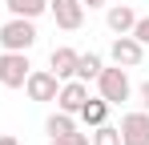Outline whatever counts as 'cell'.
<instances>
[{"label": "cell", "instance_id": "6da1fadb", "mask_svg": "<svg viewBox=\"0 0 149 145\" xmlns=\"http://www.w3.org/2000/svg\"><path fill=\"white\" fill-rule=\"evenodd\" d=\"M36 45V24L28 16H12L8 24H0V48L8 52H28Z\"/></svg>", "mask_w": 149, "mask_h": 145}, {"label": "cell", "instance_id": "7a4b0ae2", "mask_svg": "<svg viewBox=\"0 0 149 145\" xmlns=\"http://www.w3.org/2000/svg\"><path fill=\"white\" fill-rule=\"evenodd\" d=\"M129 93H133V85H129V72H125L121 65H113V69H101V72H97V97H105L109 105L129 101Z\"/></svg>", "mask_w": 149, "mask_h": 145}, {"label": "cell", "instance_id": "3957f363", "mask_svg": "<svg viewBox=\"0 0 149 145\" xmlns=\"http://www.w3.org/2000/svg\"><path fill=\"white\" fill-rule=\"evenodd\" d=\"M28 72H32V65H28V52H0V89H24Z\"/></svg>", "mask_w": 149, "mask_h": 145}, {"label": "cell", "instance_id": "277c9868", "mask_svg": "<svg viewBox=\"0 0 149 145\" xmlns=\"http://www.w3.org/2000/svg\"><path fill=\"white\" fill-rule=\"evenodd\" d=\"M109 56H113V65H121V69H137L141 61H145V45L133 36V32H121L113 48H109Z\"/></svg>", "mask_w": 149, "mask_h": 145}, {"label": "cell", "instance_id": "5b68a950", "mask_svg": "<svg viewBox=\"0 0 149 145\" xmlns=\"http://www.w3.org/2000/svg\"><path fill=\"white\" fill-rule=\"evenodd\" d=\"M49 12L56 20V28H65V32H77L85 24V4L81 0H49Z\"/></svg>", "mask_w": 149, "mask_h": 145}, {"label": "cell", "instance_id": "8992f818", "mask_svg": "<svg viewBox=\"0 0 149 145\" xmlns=\"http://www.w3.org/2000/svg\"><path fill=\"white\" fill-rule=\"evenodd\" d=\"M56 89H61V81L52 77V69H32L24 81L28 101H56Z\"/></svg>", "mask_w": 149, "mask_h": 145}, {"label": "cell", "instance_id": "52a82bcc", "mask_svg": "<svg viewBox=\"0 0 149 145\" xmlns=\"http://www.w3.org/2000/svg\"><path fill=\"white\" fill-rule=\"evenodd\" d=\"M121 145H149V113H125L121 117Z\"/></svg>", "mask_w": 149, "mask_h": 145}, {"label": "cell", "instance_id": "ba28073f", "mask_svg": "<svg viewBox=\"0 0 149 145\" xmlns=\"http://www.w3.org/2000/svg\"><path fill=\"white\" fill-rule=\"evenodd\" d=\"M77 61H81V52L69 48V45H56L49 52V69H52L56 81H73V77H77Z\"/></svg>", "mask_w": 149, "mask_h": 145}, {"label": "cell", "instance_id": "9c48e42d", "mask_svg": "<svg viewBox=\"0 0 149 145\" xmlns=\"http://www.w3.org/2000/svg\"><path fill=\"white\" fill-rule=\"evenodd\" d=\"M85 97H89V85L85 81H61V89H56V109H65V113H73L77 117V109L85 105Z\"/></svg>", "mask_w": 149, "mask_h": 145}, {"label": "cell", "instance_id": "30bf717a", "mask_svg": "<svg viewBox=\"0 0 149 145\" xmlns=\"http://www.w3.org/2000/svg\"><path fill=\"white\" fill-rule=\"evenodd\" d=\"M105 24H109V32H133V24H137V12H133V4H109V12H105Z\"/></svg>", "mask_w": 149, "mask_h": 145}, {"label": "cell", "instance_id": "8fae6325", "mask_svg": "<svg viewBox=\"0 0 149 145\" xmlns=\"http://www.w3.org/2000/svg\"><path fill=\"white\" fill-rule=\"evenodd\" d=\"M109 109H113V105H109L105 97H85V105L77 109V117L85 121V125H93V129H97V125H105V117H109Z\"/></svg>", "mask_w": 149, "mask_h": 145}, {"label": "cell", "instance_id": "7c38bea8", "mask_svg": "<svg viewBox=\"0 0 149 145\" xmlns=\"http://www.w3.org/2000/svg\"><path fill=\"white\" fill-rule=\"evenodd\" d=\"M4 8H8L12 16H28V20H36L40 12H49V0H4Z\"/></svg>", "mask_w": 149, "mask_h": 145}, {"label": "cell", "instance_id": "4fadbf2b", "mask_svg": "<svg viewBox=\"0 0 149 145\" xmlns=\"http://www.w3.org/2000/svg\"><path fill=\"white\" fill-rule=\"evenodd\" d=\"M73 129H77V117L65 113V109H56V113L45 121V133H49V137H65V133H73Z\"/></svg>", "mask_w": 149, "mask_h": 145}, {"label": "cell", "instance_id": "5bb4252c", "mask_svg": "<svg viewBox=\"0 0 149 145\" xmlns=\"http://www.w3.org/2000/svg\"><path fill=\"white\" fill-rule=\"evenodd\" d=\"M105 69V61H101L97 52H81V61H77V81H97V72Z\"/></svg>", "mask_w": 149, "mask_h": 145}, {"label": "cell", "instance_id": "9a60e30c", "mask_svg": "<svg viewBox=\"0 0 149 145\" xmlns=\"http://www.w3.org/2000/svg\"><path fill=\"white\" fill-rule=\"evenodd\" d=\"M89 145H121V129L117 125H97V133L89 137Z\"/></svg>", "mask_w": 149, "mask_h": 145}, {"label": "cell", "instance_id": "2e32d148", "mask_svg": "<svg viewBox=\"0 0 149 145\" xmlns=\"http://www.w3.org/2000/svg\"><path fill=\"white\" fill-rule=\"evenodd\" d=\"M49 145H89V137H85V133H77V129H73V133H65V137H52Z\"/></svg>", "mask_w": 149, "mask_h": 145}, {"label": "cell", "instance_id": "e0dca14e", "mask_svg": "<svg viewBox=\"0 0 149 145\" xmlns=\"http://www.w3.org/2000/svg\"><path fill=\"white\" fill-rule=\"evenodd\" d=\"M133 36H137V40L149 48V16H137V24H133Z\"/></svg>", "mask_w": 149, "mask_h": 145}, {"label": "cell", "instance_id": "ac0fdd59", "mask_svg": "<svg viewBox=\"0 0 149 145\" xmlns=\"http://www.w3.org/2000/svg\"><path fill=\"white\" fill-rule=\"evenodd\" d=\"M137 93H141V109L149 113V81H141V89H137Z\"/></svg>", "mask_w": 149, "mask_h": 145}, {"label": "cell", "instance_id": "d6986e66", "mask_svg": "<svg viewBox=\"0 0 149 145\" xmlns=\"http://www.w3.org/2000/svg\"><path fill=\"white\" fill-rule=\"evenodd\" d=\"M85 8H101V4H109V0H81Z\"/></svg>", "mask_w": 149, "mask_h": 145}, {"label": "cell", "instance_id": "ffe728a7", "mask_svg": "<svg viewBox=\"0 0 149 145\" xmlns=\"http://www.w3.org/2000/svg\"><path fill=\"white\" fill-rule=\"evenodd\" d=\"M0 145H20V141H16V137H8V133H4V137H0Z\"/></svg>", "mask_w": 149, "mask_h": 145}]
</instances>
